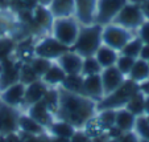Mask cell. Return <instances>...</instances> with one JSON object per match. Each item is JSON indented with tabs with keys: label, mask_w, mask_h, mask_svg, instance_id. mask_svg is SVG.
Listing matches in <instances>:
<instances>
[{
	"label": "cell",
	"mask_w": 149,
	"mask_h": 142,
	"mask_svg": "<svg viewBox=\"0 0 149 142\" xmlns=\"http://www.w3.org/2000/svg\"><path fill=\"white\" fill-rule=\"evenodd\" d=\"M59 89V102L56 112V118L71 124L75 129H83L84 125L94 118L98 112L96 102L83 94L70 93Z\"/></svg>",
	"instance_id": "1"
},
{
	"label": "cell",
	"mask_w": 149,
	"mask_h": 142,
	"mask_svg": "<svg viewBox=\"0 0 149 142\" xmlns=\"http://www.w3.org/2000/svg\"><path fill=\"white\" fill-rule=\"evenodd\" d=\"M102 45V25L91 24L82 25L75 44L71 47L74 52L82 57L94 56L98 48Z\"/></svg>",
	"instance_id": "2"
},
{
	"label": "cell",
	"mask_w": 149,
	"mask_h": 142,
	"mask_svg": "<svg viewBox=\"0 0 149 142\" xmlns=\"http://www.w3.org/2000/svg\"><path fill=\"white\" fill-rule=\"evenodd\" d=\"M81 27L82 25L78 23V20L74 16L57 17L52 24L49 35L53 36L57 41H59L61 44L71 49V47L75 44L77 39H78Z\"/></svg>",
	"instance_id": "3"
},
{
	"label": "cell",
	"mask_w": 149,
	"mask_h": 142,
	"mask_svg": "<svg viewBox=\"0 0 149 142\" xmlns=\"http://www.w3.org/2000/svg\"><path fill=\"white\" fill-rule=\"evenodd\" d=\"M137 90L139 84H136L135 81H132V80L127 77V80L123 83V85L120 88H118L115 92L104 97L100 102L96 104V109L98 110H100V109H115L116 110V109L124 108L127 101L130 100V97Z\"/></svg>",
	"instance_id": "4"
},
{
	"label": "cell",
	"mask_w": 149,
	"mask_h": 142,
	"mask_svg": "<svg viewBox=\"0 0 149 142\" xmlns=\"http://www.w3.org/2000/svg\"><path fill=\"white\" fill-rule=\"evenodd\" d=\"M135 36L132 31L118 25L115 23H110L102 27V44L113 48L120 52L123 47Z\"/></svg>",
	"instance_id": "5"
},
{
	"label": "cell",
	"mask_w": 149,
	"mask_h": 142,
	"mask_svg": "<svg viewBox=\"0 0 149 142\" xmlns=\"http://www.w3.org/2000/svg\"><path fill=\"white\" fill-rule=\"evenodd\" d=\"M144 20H145V17H144L143 12H141L140 6L127 1L123 6V8L119 11V13L116 15L112 23L118 24V25L123 27V28L130 29L132 32H136V29L143 24Z\"/></svg>",
	"instance_id": "6"
},
{
	"label": "cell",
	"mask_w": 149,
	"mask_h": 142,
	"mask_svg": "<svg viewBox=\"0 0 149 142\" xmlns=\"http://www.w3.org/2000/svg\"><path fill=\"white\" fill-rule=\"evenodd\" d=\"M70 48L65 47L59 41H57L50 35H44L38 40L34 41V56H40L48 59L50 61H56L61 54L68 52Z\"/></svg>",
	"instance_id": "7"
},
{
	"label": "cell",
	"mask_w": 149,
	"mask_h": 142,
	"mask_svg": "<svg viewBox=\"0 0 149 142\" xmlns=\"http://www.w3.org/2000/svg\"><path fill=\"white\" fill-rule=\"evenodd\" d=\"M127 0H98L95 13V24L106 25L113 21Z\"/></svg>",
	"instance_id": "8"
},
{
	"label": "cell",
	"mask_w": 149,
	"mask_h": 142,
	"mask_svg": "<svg viewBox=\"0 0 149 142\" xmlns=\"http://www.w3.org/2000/svg\"><path fill=\"white\" fill-rule=\"evenodd\" d=\"M20 113H21V109L0 102V134L1 136L19 131Z\"/></svg>",
	"instance_id": "9"
},
{
	"label": "cell",
	"mask_w": 149,
	"mask_h": 142,
	"mask_svg": "<svg viewBox=\"0 0 149 142\" xmlns=\"http://www.w3.org/2000/svg\"><path fill=\"white\" fill-rule=\"evenodd\" d=\"M96 3L98 0H75L74 6V17L81 25L95 24Z\"/></svg>",
	"instance_id": "10"
},
{
	"label": "cell",
	"mask_w": 149,
	"mask_h": 142,
	"mask_svg": "<svg viewBox=\"0 0 149 142\" xmlns=\"http://www.w3.org/2000/svg\"><path fill=\"white\" fill-rule=\"evenodd\" d=\"M24 98H25V85L20 81L0 92V102L21 110L24 108Z\"/></svg>",
	"instance_id": "11"
},
{
	"label": "cell",
	"mask_w": 149,
	"mask_h": 142,
	"mask_svg": "<svg viewBox=\"0 0 149 142\" xmlns=\"http://www.w3.org/2000/svg\"><path fill=\"white\" fill-rule=\"evenodd\" d=\"M100 78H102V84H103L104 97H106L110 93L115 92L118 88H120L123 85V83L127 80V77L113 65V66H110V68L102 69Z\"/></svg>",
	"instance_id": "12"
},
{
	"label": "cell",
	"mask_w": 149,
	"mask_h": 142,
	"mask_svg": "<svg viewBox=\"0 0 149 142\" xmlns=\"http://www.w3.org/2000/svg\"><path fill=\"white\" fill-rule=\"evenodd\" d=\"M82 94L87 98L95 101L96 104L100 102L104 98L103 84H102L100 73L93 74V76H83V84H82Z\"/></svg>",
	"instance_id": "13"
},
{
	"label": "cell",
	"mask_w": 149,
	"mask_h": 142,
	"mask_svg": "<svg viewBox=\"0 0 149 142\" xmlns=\"http://www.w3.org/2000/svg\"><path fill=\"white\" fill-rule=\"evenodd\" d=\"M56 63L62 68V71L66 74H81L82 72V63L83 57L74 52L73 49H69L63 54L56 60Z\"/></svg>",
	"instance_id": "14"
},
{
	"label": "cell",
	"mask_w": 149,
	"mask_h": 142,
	"mask_svg": "<svg viewBox=\"0 0 149 142\" xmlns=\"http://www.w3.org/2000/svg\"><path fill=\"white\" fill-rule=\"evenodd\" d=\"M24 112H25L28 116H31L34 121H37L40 125L44 126L45 129L48 128V126L53 122V119L56 118L53 112L45 105L44 101H38V102L28 106V108L24 109Z\"/></svg>",
	"instance_id": "15"
},
{
	"label": "cell",
	"mask_w": 149,
	"mask_h": 142,
	"mask_svg": "<svg viewBox=\"0 0 149 142\" xmlns=\"http://www.w3.org/2000/svg\"><path fill=\"white\" fill-rule=\"evenodd\" d=\"M31 12H32V17H33V21L37 25V28L41 32H44V33L45 32L49 33V31L52 28V24L54 21V17L52 15L50 9L48 7H42L37 4L34 8L31 9Z\"/></svg>",
	"instance_id": "16"
},
{
	"label": "cell",
	"mask_w": 149,
	"mask_h": 142,
	"mask_svg": "<svg viewBox=\"0 0 149 142\" xmlns=\"http://www.w3.org/2000/svg\"><path fill=\"white\" fill-rule=\"evenodd\" d=\"M46 89H48V86L42 83L41 80H37V81H33V83L25 85V98H24L23 109L28 108V106L38 102V101H42Z\"/></svg>",
	"instance_id": "17"
},
{
	"label": "cell",
	"mask_w": 149,
	"mask_h": 142,
	"mask_svg": "<svg viewBox=\"0 0 149 142\" xmlns=\"http://www.w3.org/2000/svg\"><path fill=\"white\" fill-rule=\"evenodd\" d=\"M19 131L28 136H42L46 134V129L42 125H40L37 121H34L31 116L21 110L19 117Z\"/></svg>",
	"instance_id": "18"
},
{
	"label": "cell",
	"mask_w": 149,
	"mask_h": 142,
	"mask_svg": "<svg viewBox=\"0 0 149 142\" xmlns=\"http://www.w3.org/2000/svg\"><path fill=\"white\" fill-rule=\"evenodd\" d=\"M65 77H66V73L62 71V68L56 61H53L52 65L49 66V69L44 73V76L40 80H41L48 88H59L61 84L63 83Z\"/></svg>",
	"instance_id": "19"
},
{
	"label": "cell",
	"mask_w": 149,
	"mask_h": 142,
	"mask_svg": "<svg viewBox=\"0 0 149 142\" xmlns=\"http://www.w3.org/2000/svg\"><path fill=\"white\" fill-rule=\"evenodd\" d=\"M77 129L71 124L63 119L54 118L53 122L46 128V133L49 137H59V138H70Z\"/></svg>",
	"instance_id": "20"
},
{
	"label": "cell",
	"mask_w": 149,
	"mask_h": 142,
	"mask_svg": "<svg viewBox=\"0 0 149 142\" xmlns=\"http://www.w3.org/2000/svg\"><path fill=\"white\" fill-rule=\"evenodd\" d=\"M118 56H119L118 51H115L113 48H111L108 45H104V44H102L98 48V51L95 52V54H94V57L96 59L99 65L102 66V69L110 68V66L115 65Z\"/></svg>",
	"instance_id": "21"
},
{
	"label": "cell",
	"mask_w": 149,
	"mask_h": 142,
	"mask_svg": "<svg viewBox=\"0 0 149 142\" xmlns=\"http://www.w3.org/2000/svg\"><path fill=\"white\" fill-rule=\"evenodd\" d=\"M136 124V116L132 114L128 109L120 108L116 109V116H115V126L120 131H131L133 130Z\"/></svg>",
	"instance_id": "22"
},
{
	"label": "cell",
	"mask_w": 149,
	"mask_h": 142,
	"mask_svg": "<svg viewBox=\"0 0 149 142\" xmlns=\"http://www.w3.org/2000/svg\"><path fill=\"white\" fill-rule=\"evenodd\" d=\"M74 6H75V0H53L49 6V9L54 19L69 17L74 16Z\"/></svg>",
	"instance_id": "23"
},
{
	"label": "cell",
	"mask_w": 149,
	"mask_h": 142,
	"mask_svg": "<svg viewBox=\"0 0 149 142\" xmlns=\"http://www.w3.org/2000/svg\"><path fill=\"white\" fill-rule=\"evenodd\" d=\"M128 78L135 81L136 84H140L143 81L149 78V65L148 61L143 59H136L135 64H133L132 69H131L130 74H128Z\"/></svg>",
	"instance_id": "24"
},
{
	"label": "cell",
	"mask_w": 149,
	"mask_h": 142,
	"mask_svg": "<svg viewBox=\"0 0 149 142\" xmlns=\"http://www.w3.org/2000/svg\"><path fill=\"white\" fill-rule=\"evenodd\" d=\"M17 40L11 35H3L0 36V61L7 60L15 56Z\"/></svg>",
	"instance_id": "25"
},
{
	"label": "cell",
	"mask_w": 149,
	"mask_h": 142,
	"mask_svg": "<svg viewBox=\"0 0 149 142\" xmlns=\"http://www.w3.org/2000/svg\"><path fill=\"white\" fill-rule=\"evenodd\" d=\"M82 84H83V76L82 74H66L63 83L59 88L70 93L82 94Z\"/></svg>",
	"instance_id": "26"
},
{
	"label": "cell",
	"mask_w": 149,
	"mask_h": 142,
	"mask_svg": "<svg viewBox=\"0 0 149 142\" xmlns=\"http://www.w3.org/2000/svg\"><path fill=\"white\" fill-rule=\"evenodd\" d=\"M144 100H145V96L140 90H137L130 97V100L127 101L124 108L128 109L136 117L143 116L144 114Z\"/></svg>",
	"instance_id": "27"
},
{
	"label": "cell",
	"mask_w": 149,
	"mask_h": 142,
	"mask_svg": "<svg viewBox=\"0 0 149 142\" xmlns=\"http://www.w3.org/2000/svg\"><path fill=\"white\" fill-rule=\"evenodd\" d=\"M115 116H116L115 109H100L95 114L98 122L100 124V126L106 131L108 129H111L112 126H115Z\"/></svg>",
	"instance_id": "28"
},
{
	"label": "cell",
	"mask_w": 149,
	"mask_h": 142,
	"mask_svg": "<svg viewBox=\"0 0 149 142\" xmlns=\"http://www.w3.org/2000/svg\"><path fill=\"white\" fill-rule=\"evenodd\" d=\"M141 47H143V41L135 35V36H133L132 39L123 47V49H121L119 53L125 54V56H130V57H133V59H139Z\"/></svg>",
	"instance_id": "29"
},
{
	"label": "cell",
	"mask_w": 149,
	"mask_h": 142,
	"mask_svg": "<svg viewBox=\"0 0 149 142\" xmlns=\"http://www.w3.org/2000/svg\"><path fill=\"white\" fill-rule=\"evenodd\" d=\"M102 72V66L96 61L94 56L83 57V63H82V76H93V74H99Z\"/></svg>",
	"instance_id": "30"
},
{
	"label": "cell",
	"mask_w": 149,
	"mask_h": 142,
	"mask_svg": "<svg viewBox=\"0 0 149 142\" xmlns=\"http://www.w3.org/2000/svg\"><path fill=\"white\" fill-rule=\"evenodd\" d=\"M42 101L45 102V105L53 112L56 116V112L58 109V102H59V89L58 88H48L45 92V96L42 98Z\"/></svg>",
	"instance_id": "31"
},
{
	"label": "cell",
	"mask_w": 149,
	"mask_h": 142,
	"mask_svg": "<svg viewBox=\"0 0 149 142\" xmlns=\"http://www.w3.org/2000/svg\"><path fill=\"white\" fill-rule=\"evenodd\" d=\"M52 63H53V61H50V60H48V59H44V57H40V56H33L32 60L29 61V64H31V66L33 68V71L36 72V74L38 76V78H41V77L44 76V73L49 69Z\"/></svg>",
	"instance_id": "32"
},
{
	"label": "cell",
	"mask_w": 149,
	"mask_h": 142,
	"mask_svg": "<svg viewBox=\"0 0 149 142\" xmlns=\"http://www.w3.org/2000/svg\"><path fill=\"white\" fill-rule=\"evenodd\" d=\"M133 130L141 139H148L149 141V117L144 116V114L136 117V124Z\"/></svg>",
	"instance_id": "33"
},
{
	"label": "cell",
	"mask_w": 149,
	"mask_h": 142,
	"mask_svg": "<svg viewBox=\"0 0 149 142\" xmlns=\"http://www.w3.org/2000/svg\"><path fill=\"white\" fill-rule=\"evenodd\" d=\"M38 76L36 74V72L33 71V68L31 66L29 63H21L20 65V83H23L24 85H28V84L37 81Z\"/></svg>",
	"instance_id": "34"
},
{
	"label": "cell",
	"mask_w": 149,
	"mask_h": 142,
	"mask_svg": "<svg viewBox=\"0 0 149 142\" xmlns=\"http://www.w3.org/2000/svg\"><path fill=\"white\" fill-rule=\"evenodd\" d=\"M135 60L136 59H133V57H130V56H125V54L119 53L115 66L124 74V76L128 77V74H130V72H131V69H132L133 64H135Z\"/></svg>",
	"instance_id": "35"
},
{
	"label": "cell",
	"mask_w": 149,
	"mask_h": 142,
	"mask_svg": "<svg viewBox=\"0 0 149 142\" xmlns=\"http://www.w3.org/2000/svg\"><path fill=\"white\" fill-rule=\"evenodd\" d=\"M136 36L143 41V44H149V20H144L143 24L136 29Z\"/></svg>",
	"instance_id": "36"
},
{
	"label": "cell",
	"mask_w": 149,
	"mask_h": 142,
	"mask_svg": "<svg viewBox=\"0 0 149 142\" xmlns=\"http://www.w3.org/2000/svg\"><path fill=\"white\" fill-rule=\"evenodd\" d=\"M70 142H93V138L83 129H77L70 137Z\"/></svg>",
	"instance_id": "37"
},
{
	"label": "cell",
	"mask_w": 149,
	"mask_h": 142,
	"mask_svg": "<svg viewBox=\"0 0 149 142\" xmlns=\"http://www.w3.org/2000/svg\"><path fill=\"white\" fill-rule=\"evenodd\" d=\"M141 138L135 133V130L131 131H124L120 137H119V142H140Z\"/></svg>",
	"instance_id": "38"
},
{
	"label": "cell",
	"mask_w": 149,
	"mask_h": 142,
	"mask_svg": "<svg viewBox=\"0 0 149 142\" xmlns=\"http://www.w3.org/2000/svg\"><path fill=\"white\" fill-rule=\"evenodd\" d=\"M4 141L6 142H23L21 134L19 131H13V133H8L4 136Z\"/></svg>",
	"instance_id": "39"
},
{
	"label": "cell",
	"mask_w": 149,
	"mask_h": 142,
	"mask_svg": "<svg viewBox=\"0 0 149 142\" xmlns=\"http://www.w3.org/2000/svg\"><path fill=\"white\" fill-rule=\"evenodd\" d=\"M139 59H143V60H145V61L149 60V44H143L140 54H139Z\"/></svg>",
	"instance_id": "40"
},
{
	"label": "cell",
	"mask_w": 149,
	"mask_h": 142,
	"mask_svg": "<svg viewBox=\"0 0 149 142\" xmlns=\"http://www.w3.org/2000/svg\"><path fill=\"white\" fill-rule=\"evenodd\" d=\"M139 90H140L144 96H149V78L139 84Z\"/></svg>",
	"instance_id": "41"
},
{
	"label": "cell",
	"mask_w": 149,
	"mask_h": 142,
	"mask_svg": "<svg viewBox=\"0 0 149 142\" xmlns=\"http://www.w3.org/2000/svg\"><path fill=\"white\" fill-rule=\"evenodd\" d=\"M140 8H141L144 17H145V20H149V0H145L144 3H141Z\"/></svg>",
	"instance_id": "42"
},
{
	"label": "cell",
	"mask_w": 149,
	"mask_h": 142,
	"mask_svg": "<svg viewBox=\"0 0 149 142\" xmlns=\"http://www.w3.org/2000/svg\"><path fill=\"white\" fill-rule=\"evenodd\" d=\"M144 116L149 117V96H145L144 100Z\"/></svg>",
	"instance_id": "43"
},
{
	"label": "cell",
	"mask_w": 149,
	"mask_h": 142,
	"mask_svg": "<svg viewBox=\"0 0 149 142\" xmlns=\"http://www.w3.org/2000/svg\"><path fill=\"white\" fill-rule=\"evenodd\" d=\"M52 1H53V0H37V4H38V6H42V7H48L49 8Z\"/></svg>",
	"instance_id": "44"
},
{
	"label": "cell",
	"mask_w": 149,
	"mask_h": 142,
	"mask_svg": "<svg viewBox=\"0 0 149 142\" xmlns=\"http://www.w3.org/2000/svg\"><path fill=\"white\" fill-rule=\"evenodd\" d=\"M50 142H70V138H59V137H50Z\"/></svg>",
	"instance_id": "45"
},
{
	"label": "cell",
	"mask_w": 149,
	"mask_h": 142,
	"mask_svg": "<svg viewBox=\"0 0 149 142\" xmlns=\"http://www.w3.org/2000/svg\"><path fill=\"white\" fill-rule=\"evenodd\" d=\"M127 1H128V3H133V4H139V6H140V4L144 3L145 0H127Z\"/></svg>",
	"instance_id": "46"
},
{
	"label": "cell",
	"mask_w": 149,
	"mask_h": 142,
	"mask_svg": "<svg viewBox=\"0 0 149 142\" xmlns=\"http://www.w3.org/2000/svg\"><path fill=\"white\" fill-rule=\"evenodd\" d=\"M106 142H119V138H108Z\"/></svg>",
	"instance_id": "47"
},
{
	"label": "cell",
	"mask_w": 149,
	"mask_h": 142,
	"mask_svg": "<svg viewBox=\"0 0 149 142\" xmlns=\"http://www.w3.org/2000/svg\"><path fill=\"white\" fill-rule=\"evenodd\" d=\"M148 65H149V60H148Z\"/></svg>",
	"instance_id": "48"
}]
</instances>
